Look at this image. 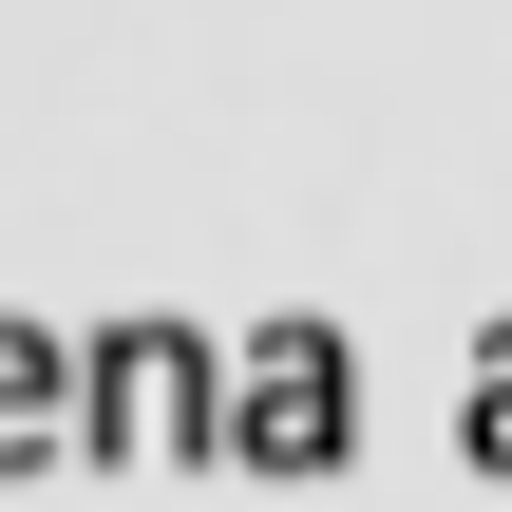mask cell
<instances>
[{"instance_id": "6da1fadb", "label": "cell", "mask_w": 512, "mask_h": 512, "mask_svg": "<svg viewBox=\"0 0 512 512\" xmlns=\"http://www.w3.org/2000/svg\"><path fill=\"white\" fill-rule=\"evenodd\" d=\"M323 399H342V380H323V342H266V418H247V437H266V456H323V437H342Z\"/></svg>"}, {"instance_id": "7a4b0ae2", "label": "cell", "mask_w": 512, "mask_h": 512, "mask_svg": "<svg viewBox=\"0 0 512 512\" xmlns=\"http://www.w3.org/2000/svg\"><path fill=\"white\" fill-rule=\"evenodd\" d=\"M38 399H57V361H19V342H0V456H38Z\"/></svg>"}, {"instance_id": "3957f363", "label": "cell", "mask_w": 512, "mask_h": 512, "mask_svg": "<svg viewBox=\"0 0 512 512\" xmlns=\"http://www.w3.org/2000/svg\"><path fill=\"white\" fill-rule=\"evenodd\" d=\"M475 456H512V342L475 361Z\"/></svg>"}]
</instances>
